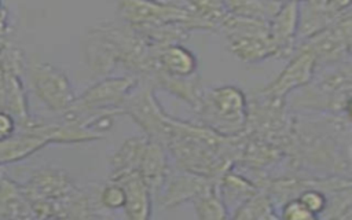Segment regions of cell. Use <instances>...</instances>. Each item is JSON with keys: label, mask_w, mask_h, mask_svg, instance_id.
<instances>
[{"label": "cell", "mask_w": 352, "mask_h": 220, "mask_svg": "<svg viewBox=\"0 0 352 220\" xmlns=\"http://www.w3.org/2000/svg\"><path fill=\"white\" fill-rule=\"evenodd\" d=\"M153 50L128 23H100L82 38V56L94 76L106 77L121 66L147 81L158 69Z\"/></svg>", "instance_id": "cell-1"}, {"label": "cell", "mask_w": 352, "mask_h": 220, "mask_svg": "<svg viewBox=\"0 0 352 220\" xmlns=\"http://www.w3.org/2000/svg\"><path fill=\"white\" fill-rule=\"evenodd\" d=\"M34 217H72L80 188L59 168H41L22 184Z\"/></svg>", "instance_id": "cell-2"}, {"label": "cell", "mask_w": 352, "mask_h": 220, "mask_svg": "<svg viewBox=\"0 0 352 220\" xmlns=\"http://www.w3.org/2000/svg\"><path fill=\"white\" fill-rule=\"evenodd\" d=\"M201 124L217 135L236 136L248 122V98L235 85H221L204 94L195 110Z\"/></svg>", "instance_id": "cell-3"}, {"label": "cell", "mask_w": 352, "mask_h": 220, "mask_svg": "<svg viewBox=\"0 0 352 220\" xmlns=\"http://www.w3.org/2000/svg\"><path fill=\"white\" fill-rule=\"evenodd\" d=\"M139 80L136 76L103 77L82 95L76 96L74 102L63 113L65 120L84 124L102 113L121 114L124 102L138 87Z\"/></svg>", "instance_id": "cell-4"}, {"label": "cell", "mask_w": 352, "mask_h": 220, "mask_svg": "<svg viewBox=\"0 0 352 220\" xmlns=\"http://www.w3.org/2000/svg\"><path fill=\"white\" fill-rule=\"evenodd\" d=\"M219 29L224 32L230 51L242 62L254 63L275 56L267 21L227 12Z\"/></svg>", "instance_id": "cell-5"}, {"label": "cell", "mask_w": 352, "mask_h": 220, "mask_svg": "<svg viewBox=\"0 0 352 220\" xmlns=\"http://www.w3.org/2000/svg\"><path fill=\"white\" fill-rule=\"evenodd\" d=\"M154 85H147L140 91H132L121 107V114H128L142 126L146 136L161 143L164 147L180 131L183 121L169 117L157 102L153 91Z\"/></svg>", "instance_id": "cell-6"}, {"label": "cell", "mask_w": 352, "mask_h": 220, "mask_svg": "<svg viewBox=\"0 0 352 220\" xmlns=\"http://www.w3.org/2000/svg\"><path fill=\"white\" fill-rule=\"evenodd\" d=\"M118 15L131 26L157 25L168 22L186 23L192 30H209L208 26L188 8L161 0H118Z\"/></svg>", "instance_id": "cell-7"}, {"label": "cell", "mask_w": 352, "mask_h": 220, "mask_svg": "<svg viewBox=\"0 0 352 220\" xmlns=\"http://www.w3.org/2000/svg\"><path fill=\"white\" fill-rule=\"evenodd\" d=\"M298 99V106L327 110L338 116L349 117L351 104V69L349 62L340 63L311 87L308 84Z\"/></svg>", "instance_id": "cell-8"}, {"label": "cell", "mask_w": 352, "mask_h": 220, "mask_svg": "<svg viewBox=\"0 0 352 220\" xmlns=\"http://www.w3.org/2000/svg\"><path fill=\"white\" fill-rule=\"evenodd\" d=\"M308 50L318 65H340L348 62L351 54V12L337 15L329 26L302 38L298 45Z\"/></svg>", "instance_id": "cell-9"}, {"label": "cell", "mask_w": 352, "mask_h": 220, "mask_svg": "<svg viewBox=\"0 0 352 220\" xmlns=\"http://www.w3.org/2000/svg\"><path fill=\"white\" fill-rule=\"evenodd\" d=\"M37 98L55 113H65L76 95L67 74L48 62H33L29 69Z\"/></svg>", "instance_id": "cell-10"}, {"label": "cell", "mask_w": 352, "mask_h": 220, "mask_svg": "<svg viewBox=\"0 0 352 220\" xmlns=\"http://www.w3.org/2000/svg\"><path fill=\"white\" fill-rule=\"evenodd\" d=\"M316 59L305 48L296 47L286 67L258 94L265 98L285 100L293 91L309 84L316 73Z\"/></svg>", "instance_id": "cell-11"}, {"label": "cell", "mask_w": 352, "mask_h": 220, "mask_svg": "<svg viewBox=\"0 0 352 220\" xmlns=\"http://www.w3.org/2000/svg\"><path fill=\"white\" fill-rule=\"evenodd\" d=\"M51 143H56V124L34 121L22 132L0 139V166L25 160Z\"/></svg>", "instance_id": "cell-12"}, {"label": "cell", "mask_w": 352, "mask_h": 220, "mask_svg": "<svg viewBox=\"0 0 352 220\" xmlns=\"http://www.w3.org/2000/svg\"><path fill=\"white\" fill-rule=\"evenodd\" d=\"M300 0H286L268 22V34L275 56L290 58L297 47Z\"/></svg>", "instance_id": "cell-13"}, {"label": "cell", "mask_w": 352, "mask_h": 220, "mask_svg": "<svg viewBox=\"0 0 352 220\" xmlns=\"http://www.w3.org/2000/svg\"><path fill=\"white\" fill-rule=\"evenodd\" d=\"M109 180L117 182L125 192V205L124 212L125 216L131 220H147L151 216V208H153V192L138 170L125 172L113 177H109Z\"/></svg>", "instance_id": "cell-14"}, {"label": "cell", "mask_w": 352, "mask_h": 220, "mask_svg": "<svg viewBox=\"0 0 352 220\" xmlns=\"http://www.w3.org/2000/svg\"><path fill=\"white\" fill-rule=\"evenodd\" d=\"M169 180L165 182V190L162 195V206L173 208L186 201H192L204 191L209 190L217 183L216 179H210L198 173L184 170L176 176L169 175Z\"/></svg>", "instance_id": "cell-15"}, {"label": "cell", "mask_w": 352, "mask_h": 220, "mask_svg": "<svg viewBox=\"0 0 352 220\" xmlns=\"http://www.w3.org/2000/svg\"><path fill=\"white\" fill-rule=\"evenodd\" d=\"M148 82L166 89L169 94L188 103L194 110L198 109L205 94L202 82L197 73L188 77H175L157 69L153 77L148 80Z\"/></svg>", "instance_id": "cell-16"}, {"label": "cell", "mask_w": 352, "mask_h": 220, "mask_svg": "<svg viewBox=\"0 0 352 220\" xmlns=\"http://www.w3.org/2000/svg\"><path fill=\"white\" fill-rule=\"evenodd\" d=\"M138 170L148 184L151 192H158L169 177V165L165 147L161 143L147 138Z\"/></svg>", "instance_id": "cell-17"}, {"label": "cell", "mask_w": 352, "mask_h": 220, "mask_svg": "<svg viewBox=\"0 0 352 220\" xmlns=\"http://www.w3.org/2000/svg\"><path fill=\"white\" fill-rule=\"evenodd\" d=\"M30 217H34V214L22 184L0 175V219Z\"/></svg>", "instance_id": "cell-18"}, {"label": "cell", "mask_w": 352, "mask_h": 220, "mask_svg": "<svg viewBox=\"0 0 352 220\" xmlns=\"http://www.w3.org/2000/svg\"><path fill=\"white\" fill-rule=\"evenodd\" d=\"M158 69L175 77H188L197 73L198 60L183 44H170L157 54Z\"/></svg>", "instance_id": "cell-19"}, {"label": "cell", "mask_w": 352, "mask_h": 220, "mask_svg": "<svg viewBox=\"0 0 352 220\" xmlns=\"http://www.w3.org/2000/svg\"><path fill=\"white\" fill-rule=\"evenodd\" d=\"M217 190L228 212L230 208L235 210L242 202H245L260 188L256 183L230 168L219 177Z\"/></svg>", "instance_id": "cell-20"}, {"label": "cell", "mask_w": 352, "mask_h": 220, "mask_svg": "<svg viewBox=\"0 0 352 220\" xmlns=\"http://www.w3.org/2000/svg\"><path fill=\"white\" fill-rule=\"evenodd\" d=\"M147 143V136H136V138H129L121 143V146L116 150L110 160V176H117L125 172L131 170H138L143 151ZM139 172V170H138Z\"/></svg>", "instance_id": "cell-21"}, {"label": "cell", "mask_w": 352, "mask_h": 220, "mask_svg": "<svg viewBox=\"0 0 352 220\" xmlns=\"http://www.w3.org/2000/svg\"><path fill=\"white\" fill-rule=\"evenodd\" d=\"M230 216L236 220H274L279 217L275 213V202L263 188L242 202Z\"/></svg>", "instance_id": "cell-22"}, {"label": "cell", "mask_w": 352, "mask_h": 220, "mask_svg": "<svg viewBox=\"0 0 352 220\" xmlns=\"http://www.w3.org/2000/svg\"><path fill=\"white\" fill-rule=\"evenodd\" d=\"M283 1L279 0H224L227 12L270 22Z\"/></svg>", "instance_id": "cell-23"}, {"label": "cell", "mask_w": 352, "mask_h": 220, "mask_svg": "<svg viewBox=\"0 0 352 220\" xmlns=\"http://www.w3.org/2000/svg\"><path fill=\"white\" fill-rule=\"evenodd\" d=\"M195 214L202 220H221L230 217L219 194L217 183L192 199Z\"/></svg>", "instance_id": "cell-24"}, {"label": "cell", "mask_w": 352, "mask_h": 220, "mask_svg": "<svg viewBox=\"0 0 352 220\" xmlns=\"http://www.w3.org/2000/svg\"><path fill=\"white\" fill-rule=\"evenodd\" d=\"M187 7L208 26L209 30L219 29L227 15L224 0H186Z\"/></svg>", "instance_id": "cell-25"}, {"label": "cell", "mask_w": 352, "mask_h": 220, "mask_svg": "<svg viewBox=\"0 0 352 220\" xmlns=\"http://www.w3.org/2000/svg\"><path fill=\"white\" fill-rule=\"evenodd\" d=\"M98 199L102 208L109 210H118L125 205V192L117 182L109 180V183H106L99 191Z\"/></svg>", "instance_id": "cell-26"}, {"label": "cell", "mask_w": 352, "mask_h": 220, "mask_svg": "<svg viewBox=\"0 0 352 220\" xmlns=\"http://www.w3.org/2000/svg\"><path fill=\"white\" fill-rule=\"evenodd\" d=\"M298 201L318 219L326 209L327 205V195L324 191L316 187H307L301 190L297 195Z\"/></svg>", "instance_id": "cell-27"}, {"label": "cell", "mask_w": 352, "mask_h": 220, "mask_svg": "<svg viewBox=\"0 0 352 220\" xmlns=\"http://www.w3.org/2000/svg\"><path fill=\"white\" fill-rule=\"evenodd\" d=\"M280 219L285 220H314L316 219L300 201L298 198H290L283 202L280 208Z\"/></svg>", "instance_id": "cell-28"}, {"label": "cell", "mask_w": 352, "mask_h": 220, "mask_svg": "<svg viewBox=\"0 0 352 220\" xmlns=\"http://www.w3.org/2000/svg\"><path fill=\"white\" fill-rule=\"evenodd\" d=\"M16 129L15 118L6 110H0V139L12 135Z\"/></svg>", "instance_id": "cell-29"}, {"label": "cell", "mask_w": 352, "mask_h": 220, "mask_svg": "<svg viewBox=\"0 0 352 220\" xmlns=\"http://www.w3.org/2000/svg\"><path fill=\"white\" fill-rule=\"evenodd\" d=\"M324 7L327 10V12L336 18L337 15H340L341 12L349 10V4L351 0H323Z\"/></svg>", "instance_id": "cell-30"}, {"label": "cell", "mask_w": 352, "mask_h": 220, "mask_svg": "<svg viewBox=\"0 0 352 220\" xmlns=\"http://www.w3.org/2000/svg\"><path fill=\"white\" fill-rule=\"evenodd\" d=\"M8 41V21H0V52L7 47Z\"/></svg>", "instance_id": "cell-31"}, {"label": "cell", "mask_w": 352, "mask_h": 220, "mask_svg": "<svg viewBox=\"0 0 352 220\" xmlns=\"http://www.w3.org/2000/svg\"><path fill=\"white\" fill-rule=\"evenodd\" d=\"M0 21H8V14L3 4V0H0Z\"/></svg>", "instance_id": "cell-32"}, {"label": "cell", "mask_w": 352, "mask_h": 220, "mask_svg": "<svg viewBox=\"0 0 352 220\" xmlns=\"http://www.w3.org/2000/svg\"><path fill=\"white\" fill-rule=\"evenodd\" d=\"M279 1H286V0H279ZM301 1V0H300Z\"/></svg>", "instance_id": "cell-33"}]
</instances>
